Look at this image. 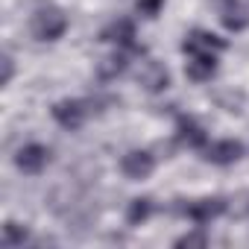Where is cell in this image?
I'll list each match as a JSON object with an SVG mask.
<instances>
[{
    "instance_id": "5",
    "label": "cell",
    "mask_w": 249,
    "mask_h": 249,
    "mask_svg": "<svg viewBox=\"0 0 249 249\" xmlns=\"http://www.w3.org/2000/svg\"><path fill=\"white\" fill-rule=\"evenodd\" d=\"M220 47H223V41L217 38V36H211V33H194L188 41H185V50L191 53V56H217L220 53Z\"/></svg>"
},
{
    "instance_id": "10",
    "label": "cell",
    "mask_w": 249,
    "mask_h": 249,
    "mask_svg": "<svg viewBox=\"0 0 249 249\" xmlns=\"http://www.w3.org/2000/svg\"><path fill=\"white\" fill-rule=\"evenodd\" d=\"M103 38H106V41H120V44H126V41L132 38V24H129V21H117V24H111V27L103 33Z\"/></svg>"
},
{
    "instance_id": "11",
    "label": "cell",
    "mask_w": 249,
    "mask_h": 249,
    "mask_svg": "<svg viewBox=\"0 0 249 249\" xmlns=\"http://www.w3.org/2000/svg\"><path fill=\"white\" fill-rule=\"evenodd\" d=\"M3 246H18V243H24L27 240V229H21L18 223H6L3 226Z\"/></svg>"
},
{
    "instance_id": "12",
    "label": "cell",
    "mask_w": 249,
    "mask_h": 249,
    "mask_svg": "<svg viewBox=\"0 0 249 249\" xmlns=\"http://www.w3.org/2000/svg\"><path fill=\"white\" fill-rule=\"evenodd\" d=\"M123 65H126V62H123V56H108V59L100 62V73L103 76H114V73L123 71Z\"/></svg>"
},
{
    "instance_id": "7",
    "label": "cell",
    "mask_w": 249,
    "mask_h": 249,
    "mask_svg": "<svg viewBox=\"0 0 249 249\" xmlns=\"http://www.w3.org/2000/svg\"><path fill=\"white\" fill-rule=\"evenodd\" d=\"M138 82L147 88V91H161L167 85V71L159 65V62H147L144 71L138 73Z\"/></svg>"
},
{
    "instance_id": "8",
    "label": "cell",
    "mask_w": 249,
    "mask_h": 249,
    "mask_svg": "<svg viewBox=\"0 0 249 249\" xmlns=\"http://www.w3.org/2000/svg\"><path fill=\"white\" fill-rule=\"evenodd\" d=\"M208 159L214 164H231L240 159V144L237 141H217L208 147Z\"/></svg>"
},
{
    "instance_id": "1",
    "label": "cell",
    "mask_w": 249,
    "mask_h": 249,
    "mask_svg": "<svg viewBox=\"0 0 249 249\" xmlns=\"http://www.w3.org/2000/svg\"><path fill=\"white\" fill-rule=\"evenodd\" d=\"M65 30H68V18L59 9H41L33 18V36L41 41H56Z\"/></svg>"
},
{
    "instance_id": "13",
    "label": "cell",
    "mask_w": 249,
    "mask_h": 249,
    "mask_svg": "<svg viewBox=\"0 0 249 249\" xmlns=\"http://www.w3.org/2000/svg\"><path fill=\"white\" fill-rule=\"evenodd\" d=\"M147 214H150V202H147V199H135L132 208H129V220L135 223V220H144Z\"/></svg>"
},
{
    "instance_id": "6",
    "label": "cell",
    "mask_w": 249,
    "mask_h": 249,
    "mask_svg": "<svg viewBox=\"0 0 249 249\" xmlns=\"http://www.w3.org/2000/svg\"><path fill=\"white\" fill-rule=\"evenodd\" d=\"M214 68H217V56H191V62L185 65V73L194 79V82H202V79H211V73H214Z\"/></svg>"
},
{
    "instance_id": "16",
    "label": "cell",
    "mask_w": 249,
    "mask_h": 249,
    "mask_svg": "<svg viewBox=\"0 0 249 249\" xmlns=\"http://www.w3.org/2000/svg\"><path fill=\"white\" fill-rule=\"evenodd\" d=\"M12 79V59L9 56H3V85Z\"/></svg>"
},
{
    "instance_id": "4",
    "label": "cell",
    "mask_w": 249,
    "mask_h": 249,
    "mask_svg": "<svg viewBox=\"0 0 249 249\" xmlns=\"http://www.w3.org/2000/svg\"><path fill=\"white\" fill-rule=\"evenodd\" d=\"M53 117L59 120V126H65V129H79L82 120H85V108L76 100H62V103H56Z\"/></svg>"
},
{
    "instance_id": "2",
    "label": "cell",
    "mask_w": 249,
    "mask_h": 249,
    "mask_svg": "<svg viewBox=\"0 0 249 249\" xmlns=\"http://www.w3.org/2000/svg\"><path fill=\"white\" fill-rule=\"evenodd\" d=\"M47 161H50V150L47 147H41V144H27V147H21L18 150V156H15V164H18V170H24V173H41L44 167H47Z\"/></svg>"
},
{
    "instance_id": "3",
    "label": "cell",
    "mask_w": 249,
    "mask_h": 249,
    "mask_svg": "<svg viewBox=\"0 0 249 249\" xmlns=\"http://www.w3.org/2000/svg\"><path fill=\"white\" fill-rule=\"evenodd\" d=\"M153 167H156V161H153V156L144 153V150H135V153H129V156H123V161H120L123 176H129V179H147V176L153 173Z\"/></svg>"
},
{
    "instance_id": "9",
    "label": "cell",
    "mask_w": 249,
    "mask_h": 249,
    "mask_svg": "<svg viewBox=\"0 0 249 249\" xmlns=\"http://www.w3.org/2000/svg\"><path fill=\"white\" fill-rule=\"evenodd\" d=\"M220 211H223V202H220V199H199V202H194V205H191V217H194V220H199V223H205V220L217 217Z\"/></svg>"
},
{
    "instance_id": "14",
    "label": "cell",
    "mask_w": 249,
    "mask_h": 249,
    "mask_svg": "<svg viewBox=\"0 0 249 249\" xmlns=\"http://www.w3.org/2000/svg\"><path fill=\"white\" fill-rule=\"evenodd\" d=\"M182 138H185L188 144H202V141H205V135H202L196 126H188V123L182 126Z\"/></svg>"
},
{
    "instance_id": "15",
    "label": "cell",
    "mask_w": 249,
    "mask_h": 249,
    "mask_svg": "<svg viewBox=\"0 0 249 249\" xmlns=\"http://www.w3.org/2000/svg\"><path fill=\"white\" fill-rule=\"evenodd\" d=\"M202 243H205V237H199V234H188L179 240V246H202Z\"/></svg>"
}]
</instances>
